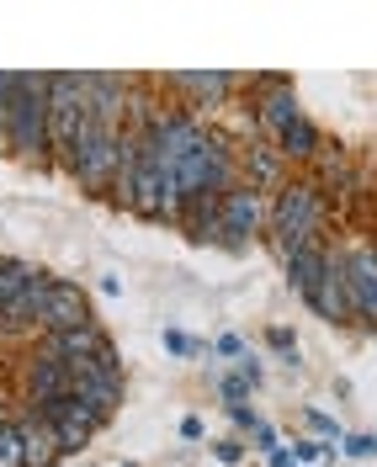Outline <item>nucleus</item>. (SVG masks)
I'll return each mask as SVG.
<instances>
[{
  "mask_svg": "<svg viewBox=\"0 0 377 467\" xmlns=\"http://www.w3.org/2000/svg\"><path fill=\"white\" fill-rule=\"evenodd\" d=\"M128 467H133V462H128Z\"/></svg>",
  "mask_w": 377,
  "mask_h": 467,
  "instance_id": "473e14b6",
  "label": "nucleus"
},
{
  "mask_svg": "<svg viewBox=\"0 0 377 467\" xmlns=\"http://www.w3.org/2000/svg\"><path fill=\"white\" fill-rule=\"evenodd\" d=\"M90 319V303L86 292L75 287V282H54V292H48V314H43V335H58V329H86Z\"/></svg>",
  "mask_w": 377,
  "mask_h": 467,
  "instance_id": "1a4fd4ad",
  "label": "nucleus"
},
{
  "mask_svg": "<svg viewBox=\"0 0 377 467\" xmlns=\"http://www.w3.org/2000/svg\"><path fill=\"white\" fill-rule=\"evenodd\" d=\"M224 399H229V409H239L245 399H250V382L245 378H224Z\"/></svg>",
  "mask_w": 377,
  "mask_h": 467,
  "instance_id": "5701e85b",
  "label": "nucleus"
},
{
  "mask_svg": "<svg viewBox=\"0 0 377 467\" xmlns=\"http://www.w3.org/2000/svg\"><path fill=\"white\" fill-rule=\"evenodd\" d=\"M266 346L271 350H282L292 367H298V340H292V329H266Z\"/></svg>",
  "mask_w": 377,
  "mask_h": 467,
  "instance_id": "412c9836",
  "label": "nucleus"
},
{
  "mask_svg": "<svg viewBox=\"0 0 377 467\" xmlns=\"http://www.w3.org/2000/svg\"><path fill=\"white\" fill-rule=\"evenodd\" d=\"M271 467H292V451H282V446H277V451H271Z\"/></svg>",
  "mask_w": 377,
  "mask_h": 467,
  "instance_id": "2f4dec72",
  "label": "nucleus"
},
{
  "mask_svg": "<svg viewBox=\"0 0 377 467\" xmlns=\"http://www.w3.org/2000/svg\"><path fill=\"white\" fill-rule=\"evenodd\" d=\"M271 144H277V154H282V160H319V154H324L319 128H314V122H309L303 112L292 117V122L282 128V133H277V139H271Z\"/></svg>",
  "mask_w": 377,
  "mask_h": 467,
  "instance_id": "2eb2a0df",
  "label": "nucleus"
},
{
  "mask_svg": "<svg viewBox=\"0 0 377 467\" xmlns=\"http://www.w3.org/2000/svg\"><path fill=\"white\" fill-rule=\"evenodd\" d=\"M218 462H245V446H239V441H218Z\"/></svg>",
  "mask_w": 377,
  "mask_h": 467,
  "instance_id": "a878e982",
  "label": "nucleus"
},
{
  "mask_svg": "<svg viewBox=\"0 0 377 467\" xmlns=\"http://www.w3.org/2000/svg\"><path fill=\"white\" fill-rule=\"evenodd\" d=\"M48 96H54V75H22V90L11 101V128H5V149L27 165H54L48 154Z\"/></svg>",
  "mask_w": 377,
  "mask_h": 467,
  "instance_id": "f03ea898",
  "label": "nucleus"
},
{
  "mask_svg": "<svg viewBox=\"0 0 377 467\" xmlns=\"http://www.w3.org/2000/svg\"><path fill=\"white\" fill-rule=\"evenodd\" d=\"M229 414H234V425H245V431H256V425H261V420H256V414H250L245 404H239V409H229Z\"/></svg>",
  "mask_w": 377,
  "mask_h": 467,
  "instance_id": "7c9ffc66",
  "label": "nucleus"
},
{
  "mask_svg": "<svg viewBox=\"0 0 377 467\" xmlns=\"http://www.w3.org/2000/svg\"><path fill=\"white\" fill-rule=\"evenodd\" d=\"M16 431H22V462H27V467H54L58 457H64V451H58L54 425H48L32 404L16 414Z\"/></svg>",
  "mask_w": 377,
  "mask_h": 467,
  "instance_id": "9d476101",
  "label": "nucleus"
},
{
  "mask_svg": "<svg viewBox=\"0 0 377 467\" xmlns=\"http://www.w3.org/2000/svg\"><path fill=\"white\" fill-rule=\"evenodd\" d=\"M324 451H335V446H324V441H298V462H314V457H324Z\"/></svg>",
  "mask_w": 377,
  "mask_h": 467,
  "instance_id": "393cba45",
  "label": "nucleus"
},
{
  "mask_svg": "<svg viewBox=\"0 0 377 467\" xmlns=\"http://www.w3.org/2000/svg\"><path fill=\"white\" fill-rule=\"evenodd\" d=\"M324 186L319 181H282L277 202H271V218H266V234L277 244V255L288 261L292 250L324 239Z\"/></svg>",
  "mask_w": 377,
  "mask_h": 467,
  "instance_id": "f257e3e1",
  "label": "nucleus"
},
{
  "mask_svg": "<svg viewBox=\"0 0 377 467\" xmlns=\"http://www.w3.org/2000/svg\"><path fill=\"white\" fill-rule=\"evenodd\" d=\"M181 436H186V441H203V420H197V414H186V420H181Z\"/></svg>",
  "mask_w": 377,
  "mask_h": 467,
  "instance_id": "c756f323",
  "label": "nucleus"
},
{
  "mask_svg": "<svg viewBox=\"0 0 377 467\" xmlns=\"http://www.w3.org/2000/svg\"><path fill=\"white\" fill-rule=\"evenodd\" d=\"M75 393H80V399L101 414V425H107V420L117 414V404H122V378L96 372V367H80V372H75Z\"/></svg>",
  "mask_w": 377,
  "mask_h": 467,
  "instance_id": "ddd939ff",
  "label": "nucleus"
},
{
  "mask_svg": "<svg viewBox=\"0 0 377 467\" xmlns=\"http://www.w3.org/2000/svg\"><path fill=\"white\" fill-rule=\"evenodd\" d=\"M107 346H112V340H107V329H101V324H86V329H58V335H43V350H37V356L64 361L69 372H80V367H90Z\"/></svg>",
  "mask_w": 377,
  "mask_h": 467,
  "instance_id": "0eeeda50",
  "label": "nucleus"
},
{
  "mask_svg": "<svg viewBox=\"0 0 377 467\" xmlns=\"http://www.w3.org/2000/svg\"><path fill=\"white\" fill-rule=\"evenodd\" d=\"M309 425H314V431H319V436H340V431H335V420H330V414H319V409H314V414H309Z\"/></svg>",
  "mask_w": 377,
  "mask_h": 467,
  "instance_id": "cd10ccee",
  "label": "nucleus"
},
{
  "mask_svg": "<svg viewBox=\"0 0 377 467\" xmlns=\"http://www.w3.org/2000/svg\"><path fill=\"white\" fill-rule=\"evenodd\" d=\"M218 213H224V234H229V255L250 250V239H256V234L266 229V218H271V207L261 202L256 186H229L224 202H218Z\"/></svg>",
  "mask_w": 377,
  "mask_h": 467,
  "instance_id": "20e7f679",
  "label": "nucleus"
},
{
  "mask_svg": "<svg viewBox=\"0 0 377 467\" xmlns=\"http://www.w3.org/2000/svg\"><path fill=\"white\" fill-rule=\"evenodd\" d=\"M224 197H192V202H181V229L192 234L197 244H218V250H229V234H224V213H218Z\"/></svg>",
  "mask_w": 377,
  "mask_h": 467,
  "instance_id": "9b49d317",
  "label": "nucleus"
},
{
  "mask_svg": "<svg viewBox=\"0 0 377 467\" xmlns=\"http://www.w3.org/2000/svg\"><path fill=\"white\" fill-rule=\"evenodd\" d=\"M54 436H58V451L64 457H80L90 446V436H96V425L90 420H64V425H54Z\"/></svg>",
  "mask_w": 377,
  "mask_h": 467,
  "instance_id": "6ab92c4d",
  "label": "nucleus"
},
{
  "mask_svg": "<svg viewBox=\"0 0 377 467\" xmlns=\"http://www.w3.org/2000/svg\"><path fill=\"white\" fill-rule=\"evenodd\" d=\"M54 282H58V276L37 271L27 287L0 308V335H32V329H43V314H48V292H54Z\"/></svg>",
  "mask_w": 377,
  "mask_h": 467,
  "instance_id": "423d86ee",
  "label": "nucleus"
},
{
  "mask_svg": "<svg viewBox=\"0 0 377 467\" xmlns=\"http://www.w3.org/2000/svg\"><path fill=\"white\" fill-rule=\"evenodd\" d=\"M16 90H22V75L0 69V144H5V128H11V101H16Z\"/></svg>",
  "mask_w": 377,
  "mask_h": 467,
  "instance_id": "aec40b11",
  "label": "nucleus"
},
{
  "mask_svg": "<svg viewBox=\"0 0 377 467\" xmlns=\"http://www.w3.org/2000/svg\"><path fill=\"white\" fill-rule=\"evenodd\" d=\"M282 265H288V282H292V292H303V297H309V292L319 287L324 265H330V244H324V239H314V244L292 250V255H288Z\"/></svg>",
  "mask_w": 377,
  "mask_h": 467,
  "instance_id": "4468645a",
  "label": "nucleus"
},
{
  "mask_svg": "<svg viewBox=\"0 0 377 467\" xmlns=\"http://www.w3.org/2000/svg\"><path fill=\"white\" fill-rule=\"evenodd\" d=\"M32 276H37V265H27V261H11V255H0V308L16 297V292L27 287Z\"/></svg>",
  "mask_w": 377,
  "mask_h": 467,
  "instance_id": "a211bd4d",
  "label": "nucleus"
},
{
  "mask_svg": "<svg viewBox=\"0 0 377 467\" xmlns=\"http://www.w3.org/2000/svg\"><path fill=\"white\" fill-rule=\"evenodd\" d=\"M218 356H245V340H239V335H224V340H218Z\"/></svg>",
  "mask_w": 377,
  "mask_h": 467,
  "instance_id": "c85d7f7f",
  "label": "nucleus"
},
{
  "mask_svg": "<svg viewBox=\"0 0 377 467\" xmlns=\"http://www.w3.org/2000/svg\"><path fill=\"white\" fill-rule=\"evenodd\" d=\"M346 255V287H351V314L356 324L377 329V244H351Z\"/></svg>",
  "mask_w": 377,
  "mask_h": 467,
  "instance_id": "39448f33",
  "label": "nucleus"
},
{
  "mask_svg": "<svg viewBox=\"0 0 377 467\" xmlns=\"http://www.w3.org/2000/svg\"><path fill=\"white\" fill-rule=\"evenodd\" d=\"M239 378L256 388V382H261V361H256V356H245V361H239Z\"/></svg>",
  "mask_w": 377,
  "mask_h": 467,
  "instance_id": "bb28decb",
  "label": "nucleus"
},
{
  "mask_svg": "<svg viewBox=\"0 0 377 467\" xmlns=\"http://www.w3.org/2000/svg\"><path fill=\"white\" fill-rule=\"evenodd\" d=\"M250 186H256V192H266V186L282 192V154H277V144L250 149Z\"/></svg>",
  "mask_w": 377,
  "mask_h": 467,
  "instance_id": "f3484780",
  "label": "nucleus"
},
{
  "mask_svg": "<svg viewBox=\"0 0 377 467\" xmlns=\"http://www.w3.org/2000/svg\"><path fill=\"white\" fill-rule=\"evenodd\" d=\"M229 186H239V181H234V154L218 144L213 133L175 165V192H181V202H192V197H224Z\"/></svg>",
  "mask_w": 377,
  "mask_h": 467,
  "instance_id": "7ed1b4c3",
  "label": "nucleus"
},
{
  "mask_svg": "<svg viewBox=\"0 0 377 467\" xmlns=\"http://www.w3.org/2000/svg\"><path fill=\"white\" fill-rule=\"evenodd\" d=\"M75 393V372L64 361H48V356H32L27 361V399L32 409L48 404V399H69Z\"/></svg>",
  "mask_w": 377,
  "mask_h": 467,
  "instance_id": "f8f14e48",
  "label": "nucleus"
},
{
  "mask_svg": "<svg viewBox=\"0 0 377 467\" xmlns=\"http://www.w3.org/2000/svg\"><path fill=\"white\" fill-rule=\"evenodd\" d=\"M340 451H351V457H377V436H346Z\"/></svg>",
  "mask_w": 377,
  "mask_h": 467,
  "instance_id": "b1692460",
  "label": "nucleus"
},
{
  "mask_svg": "<svg viewBox=\"0 0 377 467\" xmlns=\"http://www.w3.org/2000/svg\"><path fill=\"white\" fill-rule=\"evenodd\" d=\"M309 308L330 324H356V314H351V287H346V255L340 250H330V265H324L319 287L309 292Z\"/></svg>",
  "mask_w": 377,
  "mask_h": 467,
  "instance_id": "6e6552de",
  "label": "nucleus"
},
{
  "mask_svg": "<svg viewBox=\"0 0 377 467\" xmlns=\"http://www.w3.org/2000/svg\"><path fill=\"white\" fill-rule=\"evenodd\" d=\"M165 86L192 90L203 107H218V101H224L234 86H239V75H218V69H213V75H165Z\"/></svg>",
  "mask_w": 377,
  "mask_h": 467,
  "instance_id": "dca6fc26",
  "label": "nucleus"
},
{
  "mask_svg": "<svg viewBox=\"0 0 377 467\" xmlns=\"http://www.w3.org/2000/svg\"><path fill=\"white\" fill-rule=\"evenodd\" d=\"M165 350H171V356H192L197 340H192V335H181V329H165Z\"/></svg>",
  "mask_w": 377,
  "mask_h": 467,
  "instance_id": "4be33fe9",
  "label": "nucleus"
}]
</instances>
